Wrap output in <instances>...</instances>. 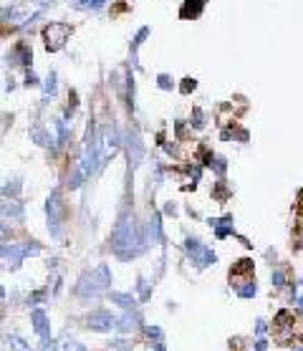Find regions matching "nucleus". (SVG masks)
Segmentation results:
<instances>
[{"label": "nucleus", "instance_id": "1", "mask_svg": "<svg viewBox=\"0 0 303 351\" xmlns=\"http://www.w3.org/2000/svg\"><path fill=\"white\" fill-rule=\"evenodd\" d=\"M114 250H116V255L124 258V260H129V258H134V255H139V253L144 250L134 220L127 217V220H122V222L116 225V230H114Z\"/></svg>", "mask_w": 303, "mask_h": 351}, {"label": "nucleus", "instance_id": "2", "mask_svg": "<svg viewBox=\"0 0 303 351\" xmlns=\"http://www.w3.org/2000/svg\"><path fill=\"white\" fill-rule=\"evenodd\" d=\"M109 283H111V273H109V268H106V266H99L96 271L81 276V281H78V285H76V290H78V296H99Z\"/></svg>", "mask_w": 303, "mask_h": 351}, {"label": "nucleus", "instance_id": "3", "mask_svg": "<svg viewBox=\"0 0 303 351\" xmlns=\"http://www.w3.org/2000/svg\"><path fill=\"white\" fill-rule=\"evenodd\" d=\"M71 36V25L69 23H51L43 28V41L48 51H58Z\"/></svg>", "mask_w": 303, "mask_h": 351}, {"label": "nucleus", "instance_id": "4", "mask_svg": "<svg viewBox=\"0 0 303 351\" xmlns=\"http://www.w3.org/2000/svg\"><path fill=\"white\" fill-rule=\"evenodd\" d=\"M86 326L94 329V331H111L119 326V318L109 311H94L88 318H86Z\"/></svg>", "mask_w": 303, "mask_h": 351}, {"label": "nucleus", "instance_id": "5", "mask_svg": "<svg viewBox=\"0 0 303 351\" xmlns=\"http://www.w3.org/2000/svg\"><path fill=\"white\" fill-rule=\"evenodd\" d=\"M185 250H187V255L192 258V263H197V266H210V263H215V253L207 250L205 245H200L197 240H187V243H185Z\"/></svg>", "mask_w": 303, "mask_h": 351}, {"label": "nucleus", "instance_id": "6", "mask_svg": "<svg viewBox=\"0 0 303 351\" xmlns=\"http://www.w3.org/2000/svg\"><path fill=\"white\" fill-rule=\"evenodd\" d=\"M250 276H253V260L243 258V260H237V266L230 271V283H232L235 288H243V283H253Z\"/></svg>", "mask_w": 303, "mask_h": 351}, {"label": "nucleus", "instance_id": "7", "mask_svg": "<svg viewBox=\"0 0 303 351\" xmlns=\"http://www.w3.org/2000/svg\"><path fill=\"white\" fill-rule=\"evenodd\" d=\"M31 321H33L36 334H38L46 344H51V331H48V318H46V313H43L41 308H36V311L31 313Z\"/></svg>", "mask_w": 303, "mask_h": 351}, {"label": "nucleus", "instance_id": "8", "mask_svg": "<svg viewBox=\"0 0 303 351\" xmlns=\"http://www.w3.org/2000/svg\"><path fill=\"white\" fill-rule=\"evenodd\" d=\"M3 255H5V260H10V266L15 268L20 260H23V255H28V248H15V245H3Z\"/></svg>", "mask_w": 303, "mask_h": 351}, {"label": "nucleus", "instance_id": "9", "mask_svg": "<svg viewBox=\"0 0 303 351\" xmlns=\"http://www.w3.org/2000/svg\"><path fill=\"white\" fill-rule=\"evenodd\" d=\"M202 8H205V0H185L179 15H182V18H197V15L202 13Z\"/></svg>", "mask_w": 303, "mask_h": 351}, {"label": "nucleus", "instance_id": "10", "mask_svg": "<svg viewBox=\"0 0 303 351\" xmlns=\"http://www.w3.org/2000/svg\"><path fill=\"white\" fill-rule=\"evenodd\" d=\"M48 217H51V227L56 232L58 230V195H51V200H48Z\"/></svg>", "mask_w": 303, "mask_h": 351}, {"label": "nucleus", "instance_id": "11", "mask_svg": "<svg viewBox=\"0 0 303 351\" xmlns=\"http://www.w3.org/2000/svg\"><path fill=\"white\" fill-rule=\"evenodd\" d=\"M111 301H116L122 308H134V298L127 293H111Z\"/></svg>", "mask_w": 303, "mask_h": 351}, {"label": "nucleus", "instance_id": "12", "mask_svg": "<svg viewBox=\"0 0 303 351\" xmlns=\"http://www.w3.org/2000/svg\"><path fill=\"white\" fill-rule=\"evenodd\" d=\"M56 351H86L81 344H76V341H71V339H64L58 346H56Z\"/></svg>", "mask_w": 303, "mask_h": 351}, {"label": "nucleus", "instance_id": "13", "mask_svg": "<svg viewBox=\"0 0 303 351\" xmlns=\"http://www.w3.org/2000/svg\"><path fill=\"white\" fill-rule=\"evenodd\" d=\"M8 344H10L13 351H31V346H28L23 339H18V336H8Z\"/></svg>", "mask_w": 303, "mask_h": 351}, {"label": "nucleus", "instance_id": "14", "mask_svg": "<svg viewBox=\"0 0 303 351\" xmlns=\"http://www.w3.org/2000/svg\"><path fill=\"white\" fill-rule=\"evenodd\" d=\"M237 293H240L243 298H250V296H255V283H245L243 288H237Z\"/></svg>", "mask_w": 303, "mask_h": 351}, {"label": "nucleus", "instance_id": "15", "mask_svg": "<svg viewBox=\"0 0 303 351\" xmlns=\"http://www.w3.org/2000/svg\"><path fill=\"white\" fill-rule=\"evenodd\" d=\"M101 3H104V0H81L78 5H81V8H99Z\"/></svg>", "mask_w": 303, "mask_h": 351}, {"label": "nucleus", "instance_id": "16", "mask_svg": "<svg viewBox=\"0 0 303 351\" xmlns=\"http://www.w3.org/2000/svg\"><path fill=\"white\" fill-rule=\"evenodd\" d=\"M283 281H286V278H283V273H281V271H276V273H273V285H283Z\"/></svg>", "mask_w": 303, "mask_h": 351}, {"label": "nucleus", "instance_id": "17", "mask_svg": "<svg viewBox=\"0 0 303 351\" xmlns=\"http://www.w3.org/2000/svg\"><path fill=\"white\" fill-rule=\"evenodd\" d=\"M147 334H149V336H154V339H159V336H162V331H159L157 326H147Z\"/></svg>", "mask_w": 303, "mask_h": 351}, {"label": "nucleus", "instance_id": "18", "mask_svg": "<svg viewBox=\"0 0 303 351\" xmlns=\"http://www.w3.org/2000/svg\"><path fill=\"white\" fill-rule=\"evenodd\" d=\"M255 349L265 351V349H268V341H265V339H258V341H255Z\"/></svg>", "mask_w": 303, "mask_h": 351}, {"label": "nucleus", "instance_id": "19", "mask_svg": "<svg viewBox=\"0 0 303 351\" xmlns=\"http://www.w3.org/2000/svg\"><path fill=\"white\" fill-rule=\"evenodd\" d=\"M159 86H162V89H169V78H167V76H159Z\"/></svg>", "mask_w": 303, "mask_h": 351}, {"label": "nucleus", "instance_id": "20", "mask_svg": "<svg viewBox=\"0 0 303 351\" xmlns=\"http://www.w3.org/2000/svg\"><path fill=\"white\" fill-rule=\"evenodd\" d=\"M139 290H142V296L147 298V293H149V290H147V283H144V281H139Z\"/></svg>", "mask_w": 303, "mask_h": 351}, {"label": "nucleus", "instance_id": "21", "mask_svg": "<svg viewBox=\"0 0 303 351\" xmlns=\"http://www.w3.org/2000/svg\"><path fill=\"white\" fill-rule=\"evenodd\" d=\"M154 351H164V346H162V344H157V349Z\"/></svg>", "mask_w": 303, "mask_h": 351}, {"label": "nucleus", "instance_id": "22", "mask_svg": "<svg viewBox=\"0 0 303 351\" xmlns=\"http://www.w3.org/2000/svg\"><path fill=\"white\" fill-rule=\"evenodd\" d=\"M301 311H303V298H301Z\"/></svg>", "mask_w": 303, "mask_h": 351}]
</instances>
